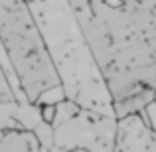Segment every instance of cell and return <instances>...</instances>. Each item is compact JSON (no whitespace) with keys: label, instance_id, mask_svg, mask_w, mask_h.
Wrapping results in <instances>:
<instances>
[{"label":"cell","instance_id":"9","mask_svg":"<svg viewBox=\"0 0 156 152\" xmlns=\"http://www.w3.org/2000/svg\"><path fill=\"white\" fill-rule=\"evenodd\" d=\"M34 130L40 136V142H42V152L44 150H55V126L51 122L42 121Z\"/></svg>","mask_w":156,"mask_h":152},{"label":"cell","instance_id":"3","mask_svg":"<svg viewBox=\"0 0 156 152\" xmlns=\"http://www.w3.org/2000/svg\"><path fill=\"white\" fill-rule=\"evenodd\" d=\"M0 40L32 103H38L46 91L63 85L59 67L28 0H0Z\"/></svg>","mask_w":156,"mask_h":152},{"label":"cell","instance_id":"4","mask_svg":"<svg viewBox=\"0 0 156 152\" xmlns=\"http://www.w3.org/2000/svg\"><path fill=\"white\" fill-rule=\"evenodd\" d=\"M117 122L115 115L81 107L75 117L55 126V150H115Z\"/></svg>","mask_w":156,"mask_h":152},{"label":"cell","instance_id":"8","mask_svg":"<svg viewBox=\"0 0 156 152\" xmlns=\"http://www.w3.org/2000/svg\"><path fill=\"white\" fill-rule=\"evenodd\" d=\"M81 103H77L75 99H69V97H65L63 101L57 103V113H55V121H53V126H59L63 125L65 121H69L71 117H75L77 113L81 111Z\"/></svg>","mask_w":156,"mask_h":152},{"label":"cell","instance_id":"1","mask_svg":"<svg viewBox=\"0 0 156 152\" xmlns=\"http://www.w3.org/2000/svg\"><path fill=\"white\" fill-rule=\"evenodd\" d=\"M113 101L156 89V0H69Z\"/></svg>","mask_w":156,"mask_h":152},{"label":"cell","instance_id":"2","mask_svg":"<svg viewBox=\"0 0 156 152\" xmlns=\"http://www.w3.org/2000/svg\"><path fill=\"white\" fill-rule=\"evenodd\" d=\"M61 73L65 95L87 109L115 115L113 97L87 46L69 0H28Z\"/></svg>","mask_w":156,"mask_h":152},{"label":"cell","instance_id":"6","mask_svg":"<svg viewBox=\"0 0 156 152\" xmlns=\"http://www.w3.org/2000/svg\"><path fill=\"white\" fill-rule=\"evenodd\" d=\"M0 152H42V142L30 129L0 130Z\"/></svg>","mask_w":156,"mask_h":152},{"label":"cell","instance_id":"11","mask_svg":"<svg viewBox=\"0 0 156 152\" xmlns=\"http://www.w3.org/2000/svg\"><path fill=\"white\" fill-rule=\"evenodd\" d=\"M144 117L148 118V122L152 125V129L156 130V99L152 103H148V107L144 109Z\"/></svg>","mask_w":156,"mask_h":152},{"label":"cell","instance_id":"7","mask_svg":"<svg viewBox=\"0 0 156 152\" xmlns=\"http://www.w3.org/2000/svg\"><path fill=\"white\" fill-rule=\"evenodd\" d=\"M154 99H156V89L154 87H146V89H142V91L134 93V95H130V97L113 101L115 117L122 118V117H126V115L144 113V109L148 107V103H152Z\"/></svg>","mask_w":156,"mask_h":152},{"label":"cell","instance_id":"5","mask_svg":"<svg viewBox=\"0 0 156 152\" xmlns=\"http://www.w3.org/2000/svg\"><path fill=\"white\" fill-rule=\"evenodd\" d=\"M117 152L148 150L156 152V130L144 117V113H134L119 118L117 122Z\"/></svg>","mask_w":156,"mask_h":152},{"label":"cell","instance_id":"10","mask_svg":"<svg viewBox=\"0 0 156 152\" xmlns=\"http://www.w3.org/2000/svg\"><path fill=\"white\" fill-rule=\"evenodd\" d=\"M55 113H57V103H44V105H42V118H44V121H48V122L53 125V121H55Z\"/></svg>","mask_w":156,"mask_h":152}]
</instances>
